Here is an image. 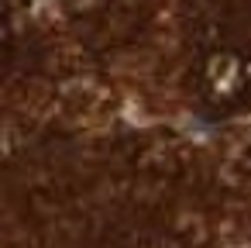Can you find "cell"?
Returning a JSON list of instances; mask_svg holds the SVG:
<instances>
[{"label": "cell", "mask_w": 251, "mask_h": 248, "mask_svg": "<svg viewBox=\"0 0 251 248\" xmlns=\"http://www.w3.org/2000/svg\"><path fill=\"white\" fill-rule=\"evenodd\" d=\"M206 83H210V93L213 97H234L241 86H244V66H241V55H213L210 66H206Z\"/></svg>", "instance_id": "6da1fadb"}]
</instances>
